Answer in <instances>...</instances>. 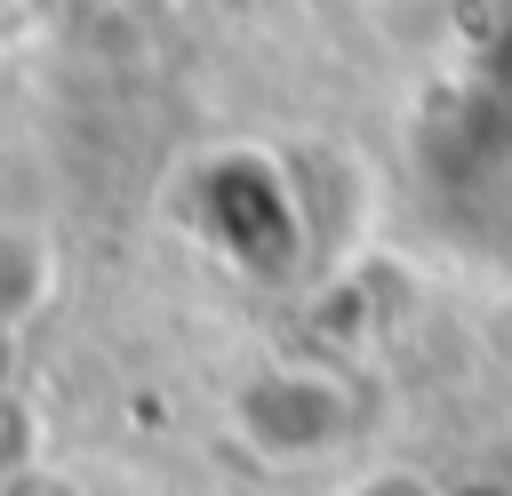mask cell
I'll use <instances>...</instances> for the list:
<instances>
[{"label":"cell","mask_w":512,"mask_h":496,"mask_svg":"<svg viewBox=\"0 0 512 496\" xmlns=\"http://www.w3.org/2000/svg\"><path fill=\"white\" fill-rule=\"evenodd\" d=\"M344 424H352V400L328 376H264L248 392V440L272 456H312L344 440Z\"/></svg>","instance_id":"6da1fadb"},{"label":"cell","mask_w":512,"mask_h":496,"mask_svg":"<svg viewBox=\"0 0 512 496\" xmlns=\"http://www.w3.org/2000/svg\"><path fill=\"white\" fill-rule=\"evenodd\" d=\"M360 496H440V488H432L424 472H368Z\"/></svg>","instance_id":"7a4b0ae2"},{"label":"cell","mask_w":512,"mask_h":496,"mask_svg":"<svg viewBox=\"0 0 512 496\" xmlns=\"http://www.w3.org/2000/svg\"><path fill=\"white\" fill-rule=\"evenodd\" d=\"M440 496H512V480H488V472H480V480H456V488H440Z\"/></svg>","instance_id":"3957f363"}]
</instances>
